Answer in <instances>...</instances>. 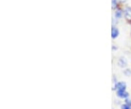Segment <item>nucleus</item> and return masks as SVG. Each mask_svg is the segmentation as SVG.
<instances>
[{
    "label": "nucleus",
    "instance_id": "f03ea898",
    "mask_svg": "<svg viewBox=\"0 0 131 109\" xmlns=\"http://www.w3.org/2000/svg\"><path fill=\"white\" fill-rule=\"evenodd\" d=\"M117 95L121 98H127L129 96V94L125 92V90L117 91Z\"/></svg>",
    "mask_w": 131,
    "mask_h": 109
},
{
    "label": "nucleus",
    "instance_id": "7ed1b4c3",
    "mask_svg": "<svg viewBox=\"0 0 131 109\" xmlns=\"http://www.w3.org/2000/svg\"><path fill=\"white\" fill-rule=\"evenodd\" d=\"M125 16L127 20H131V8L127 7L125 10Z\"/></svg>",
    "mask_w": 131,
    "mask_h": 109
},
{
    "label": "nucleus",
    "instance_id": "f257e3e1",
    "mask_svg": "<svg viewBox=\"0 0 131 109\" xmlns=\"http://www.w3.org/2000/svg\"><path fill=\"white\" fill-rule=\"evenodd\" d=\"M116 88L118 89V91L125 90V89H126V84L124 82H119V83H117V85H116Z\"/></svg>",
    "mask_w": 131,
    "mask_h": 109
},
{
    "label": "nucleus",
    "instance_id": "1a4fd4ad",
    "mask_svg": "<svg viewBox=\"0 0 131 109\" xmlns=\"http://www.w3.org/2000/svg\"><path fill=\"white\" fill-rule=\"evenodd\" d=\"M120 2H125L126 0H119Z\"/></svg>",
    "mask_w": 131,
    "mask_h": 109
},
{
    "label": "nucleus",
    "instance_id": "423d86ee",
    "mask_svg": "<svg viewBox=\"0 0 131 109\" xmlns=\"http://www.w3.org/2000/svg\"><path fill=\"white\" fill-rule=\"evenodd\" d=\"M122 109H130V107L129 106V105H127V104L122 105Z\"/></svg>",
    "mask_w": 131,
    "mask_h": 109
},
{
    "label": "nucleus",
    "instance_id": "39448f33",
    "mask_svg": "<svg viewBox=\"0 0 131 109\" xmlns=\"http://www.w3.org/2000/svg\"><path fill=\"white\" fill-rule=\"evenodd\" d=\"M115 15H116V17H117V19L120 18V17H121V15H122V12H121L120 10H118V11L116 12V14H115Z\"/></svg>",
    "mask_w": 131,
    "mask_h": 109
},
{
    "label": "nucleus",
    "instance_id": "20e7f679",
    "mask_svg": "<svg viewBox=\"0 0 131 109\" xmlns=\"http://www.w3.org/2000/svg\"><path fill=\"white\" fill-rule=\"evenodd\" d=\"M118 34H119L118 29L115 28V27H112V38H117V36H118Z\"/></svg>",
    "mask_w": 131,
    "mask_h": 109
},
{
    "label": "nucleus",
    "instance_id": "0eeeda50",
    "mask_svg": "<svg viewBox=\"0 0 131 109\" xmlns=\"http://www.w3.org/2000/svg\"><path fill=\"white\" fill-rule=\"evenodd\" d=\"M117 7V0H112V8L114 9Z\"/></svg>",
    "mask_w": 131,
    "mask_h": 109
},
{
    "label": "nucleus",
    "instance_id": "6e6552de",
    "mask_svg": "<svg viewBox=\"0 0 131 109\" xmlns=\"http://www.w3.org/2000/svg\"><path fill=\"white\" fill-rule=\"evenodd\" d=\"M126 102L127 105H131V100H126Z\"/></svg>",
    "mask_w": 131,
    "mask_h": 109
}]
</instances>
